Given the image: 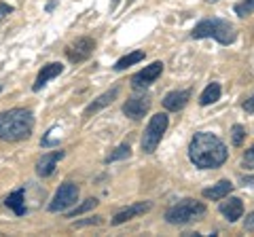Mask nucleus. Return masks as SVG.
Returning a JSON list of instances; mask_svg holds the SVG:
<instances>
[{
    "instance_id": "obj_5",
    "label": "nucleus",
    "mask_w": 254,
    "mask_h": 237,
    "mask_svg": "<svg viewBox=\"0 0 254 237\" xmlns=\"http://www.w3.org/2000/svg\"><path fill=\"white\" fill-rule=\"evenodd\" d=\"M168 125H170V118L165 113L153 115V118L148 121L144 133H142V140H140V146L146 155H153L157 151V146H159V142H161L165 129H168Z\"/></svg>"
},
{
    "instance_id": "obj_8",
    "label": "nucleus",
    "mask_w": 254,
    "mask_h": 237,
    "mask_svg": "<svg viewBox=\"0 0 254 237\" xmlns=\"http://www.w3.org/2000/svg\"><path fill=\"white\" fill-rule=\"evenodd\" d=\"M93 49H95V43L91 38H78L76 43L66 47V58L72 61V64H81V61L91 58Z\"/></svg>"
},
{
    "instance_id": "obj_22",
    "label": "nucleus",
    "mask_w": 254,
    "mask_h": 237,
    "mask_svg": "<svg viewBox=\"0 0 254 237\" xmlns=\"http://www.w3.org/2000/svg\"><path fill=\"white\" fill-rule=\"evenodd\" d=\"M254 13V0H242L235 4V15L237 17H248Z\"/></svg>"
},
{
    "instance_id": "obj_23",
    "label": "nucleus",
    "mask_w": 254,
    "mask_h": 237,
    "mask_svg": "<svg viewBox=\"0 0 254 237\" xmlns=\"http://www.w3.org/2000/svg\"><path fill=\"white\" fill-rule=\"evenodd\" d=\"M231 140H233L235 146H242V144H244V140H246V127H244V125H233V129H231Z\"/></svg>"
},
{
    "instance_id": "obj_24",
    "label": "nucleus",
    "mask_w": 254,
    "mask_h": 237,
    "mask_svg": "<svg viewBox=\"0 0 254 237\" xmlns=\"http://www.w3.org/2000/svg\"><path fill=\"white\" fill-rule=\"evenodd\" d=\"M244 165H246V170H254V146L244 153Z\"/></svg>"
},
{
    "instance_id": "obj_27",
    "label": "nucleus",
    "mask_w": 254,
    "mask_h": 237,
    "mask_svg": "<svg viewBox=\"0 0 254 237\" xmlns=\"http://www.w3.org/2000/svg\"><path fill=\"white\" fill-rule=\"evenodd\" d=\"M242 106H244V110H246V113H254V93H252V96H250L248 100L244 102Z\"/></svg>"
},
{
    "instance_id": "obj_18",
    "label": "nucleus",
    "mask_w": 254,
    "mask_h": 237,
    "mask_svg": "<svg viewBox=\"0 0 254 237\" xmlns=\"http://www.w3.org/2000/svg\"><path fill=\"white\" fill-rule=\"evenodd\" d=\"M220 93H222L220 85H218V83H210V85L203 89V93H201L199 104H201V106H210V104H214V102H218V100H220Z\"/></svg>"
},
{
    "instance_id": "obj_30",
    "label": "nucleus",
    "mask_w": 254,
    "mask_h": 237,
    "mask_svg": "<svg viewBox=\"0 0 254 237\" xmlns=\"http://www.w3.org/2000/svg\"><path fill=\"white\" fill-rule=\"evenodd\" d=\"M208 2H216V0H208Z\"/></svg>"
},
{
    "instance_id": "obj_19",
    "label": "nucleus",
    "mask_w": 254,
    "mask_h": 237,
    "mask_svg": "<svg viewBox=\"0 0 254 237\" xmlns=\"http://www.w3.org/2000/svg\"><path fill=\"white\" fill-rule=\"evenodd\" d=\"M144 59V51H131L129 55H125V58H121L115 64V70L117 72H121V70H125V68H129V66H133V64H138V61H142Z\"/></svg>"
},
{
    "instance_id": "obj_4",
    "label": "nucleus",
    "mask_w": 254,
    "mask_h": 237,
    "mask_svg": "<svg viewBox=\"0 0 254 237\" xmlns=\"http://www.w3.org/2000/svg\"><path fill=\"white\" fill-rule=\"evenodd\" d=\"M201 216H205V205L195 199H182L165 212V220L170 225H189L193 220H199Z\"/></svg>"
},
{
    "instance_id": "obj_16",
    "label": "nucleus",
    "mask_w": 254,
    "mask_h": 237,
    "mask_svg": "<svg viewBox=\"0 0 254 237\" xmlns=\"http://www.w3.org/2000/svg\"><path fill=\"white\" fill-rule=\"evenodd\" d=\"M233 191V182L231 180H220V182H216L214 186L210 188H203V197L205 199H212V201H220L225 199V197H229V193Z\"/></svg>"
},
{
    "instance_id": "obj_10",
    "label": "nucleus",
    "mask_w": 254,
    "mask_h": 237,
    "mask_svg": "<svg viewBox=\"0 0 254 237\" xmlns=\"http://www.w3.org/2000/svg\"><path fill=\"white\" fill-rule=\"evenodd\" d=\"M150 208H153V203H150V201H140V203H133V205H129V208H125V210H121V212H117L115 218L110 220V225L119 227V225L127 223V220H131L133 216L144 214V212H148Z\"/></svg>"
},
{
    "instance_id": "obj_6",
    "label": "nucleus",
    "mask_w": 254,
    "mask_h": 237,
    "mask_svg": "<svg viewBox=\"0 0 254 237\" xmlns=\"http://www.w3.org/2000/svg\"><path fill=\"white\" fill-rule=\"evenodd\" d=\"M78 201V186L74 182H64L58 191H55L53 199L49 203V212H66Z\"/></svg>"
},
{
    "instance_id": "obj_1",
    "label": "nucleus",
    "mask_w": 254,
    "mask_h": 237,
    "mask_svg": "<svg viewBox=\"0 0 254 237\" xmlns=\"http://www.w3.org/2000/svg\"><path fill=\"white\" fill-rule=\"evenodd\" d=\"M227 157H229V151H227L225 142L208 131L195 133L189 144V159L199 170L220 168V165L227 161Z\"/></svg>"
},
{
    "instance_id": "obj_9",
    "label": "nucleus",
    "mask_w": 254,
    "mask_h": 237,
    "mask_svg": "<svg viewBox=\"0 0 254 237\" xmlns=\"http://www.w3.org/2000/svg\"><path fill=\"white\" fill-rule=\"evenodd\" d=\"M148 108H150L148 96H133L123 104V115L133 118V121H138V118H142L148 113Z\"/></svg>"
},
{
    "instance_id": "obj_14",
    "label": "nucleus",
    "mask_w": 254,
    "mask_h": 237,
    "mask_svg": "<svg viewBox=\"0 0 254 237\" xmlns=\"http://www.w3.org/2000/svg\"><path fill=\"white\" fill-rule=\"evenodd\" d=\"M62 72H64V66L60 64V61H53V64H47V66H43V70H41V72H38V76H36L34 85H32V89H34V91H41L43 87L51 81V78L60 76Z\"/></svg>"
},
{
    "instance_id": "obj_26",
    "label": "nucleus",
    "mask_w": 254,
    "mask_h": 237,
    "mask_svg": "<svg viewBox=\"0 0 254 237\" xmlns=\"http://www.w3.org/2000/svg\"><path fill=\"white\" fill-rule=\"evenodd\" d=\"M13 13V6L11 4H0V21H2L6 15H11Z\"/></svg>"
},
{
    "instance_id": "obj_15",
    "label": "nucleus",
    "mask_w": 254,
    "mask_h": 237,
    "mask_svg": "<svg viewBox=\"0 0 254 237\" xmlns=\"http://www.w3.org/2000/svg\"><path fill=\"white\" fill-rule=\"evenodd\" d=\"M119 96V87H113L110 91H106V93H102L100 98H95L89 106L85 108V117H91V115H95V113H100L102 108H106V106H110L115 102V98Z\"/></svg>"
},
{
    "instance_id": "obj_21",
    "label": "nucleus",
    "mask_w": 254,
    "mask_h": 237,
    "mask_svg": "<svg viewBox=\"0 0 254 237\" xmlns=\"http://www.w3.org/2000/svg\"><path fill=\"white\" fill-rule=\"evenodd\" d=\"M129 155H131V148H129V144H121V146H117L115 151L106 157V163H113V161L127 159V157H129Z\"/></svg>"
},
{
    "instance_id": "obj_13",
    "label": "nucleus",
    "mask_w": 254,
    "mask_h": 237,
    "mask_svg": "<svg viewBox=\"0 0 254 237\" xmlns=\"http://www.w3.org/2000/svg\"><path fill=\"white\" fill-rule=\"evenodd\" d=\"M218 210H220V214L229 220V223H237V220L242 218V214H244V203H242L240 197H229L227 201L220 203Z\"/></svg>"
},
{
    "instance_id": "obj_3",
    "label": "nucleus",
    "mask_w": 254,
    "mask_h": 237,
    "mask_svg": "<svg viewBox=\"0 0 254 237\" xmlns=\"http://www.w3.org/2000/svg\"><path fill=\"white\" fill-rule=\"evenodd\" d=\"M190 36H193L195 41H201V38H214V41H218L220 45H231V43H235L237 32L227 19L214 17V19H201L193 28Z\"/></svg>"
},
{
    "instance_id": "obj_29",
    "label": "nucleus",
    "mask_w": 254,
    "mask_h": 237,
    "mask_svg": "<svg viewBox=\"0 0 254 237\" xmlns=\"http://www.w3.org/2000/svg\"><path fill=\"white\" fill-rule=\"evenodd\" d=\"M117 2H119V0H113V4H117Z\"/></svg>"
},
{
    "instance_id": "obj_7",
    "label": "nucleus",
    "mask_w": 254,
    "mask_h": 237,
    "mask_svg": "<svg viewBox=\"0 0 254 237\" xmlns=\"http://www.w3.org/2000/svg\"><path fill=\"white\" fill-rule=\"evenodd\" d=\"M163 72V64L161 61H153L150 66H144V70H140V72H136L131 76V87L136 91H142L146 89L148 85H153L159 76H161Z\"/></svg>"
},
{
    "instance_id": "obj_28",
    "label": "nucleus",
    "mask_w": 254,
    "mask_h": 237,
    "mask_svg": "<svg viewBox=\"0 0 254 237\" xmlns=\"http://www.w3.org/2000/svg\"><path fill=\"white\" fill-rule=\"evenodd\" d=\"M131 2H133V0H127V4H131Z\"/></svg>"
},
{
    "instance_id": "obj_20",
    "label": "nucleus",
    "mask_w": 254,
    "mask_h": 237,
    "mask_svg": "<svg viewBox=\"0 0 254 237\" xmlns=\"http://www.w3.org/2000/svg\"><path fill=\"white\" fill-rule=\"evenodd\" d=\"M95 205H98V199H93V197H91V199H85L81 205H76V208L74 210H70L68 212V218H76V216H81V214H85V212H89V210H93L95 208Z\"/></svg>"
},
{
    "instance_id": "obj_11",
    "label": "nucleus",
    "mask_w": 254,
    "mask_h": 237,
    "mask_svg": "<svg viewBox=\"0 0 254 237\" xmlns=\"http://www.w3.org/2000/svg\"><path fill=\"white\" fill-rule=\"evenodd\" d=\"M64 151H53V153H47V155H43L41 159H38V163H36V174L38 176H43V178H47V176H51V174L55 172V168H58V163L64 159Z\"/></svg>"
},
{
    "instance_id": "obj_12",
    "label": "nucleus",
    "mask_w": 254,
    "mask_h": 237,
    "mask_svg": "<svg viewBox=\"0 0 254 237\" xmlns=\"http://www.w3.org/2000/svg\"><path fill=\"white\" fill-rule=\"evenodd\" d=\"M190 100V91L189 89H178V91H170L168 96L163 98V108L170 110V113H178L182 110Z\"/></svg>"
},
{
    "instance_id": "obj_25",
    "label": "nucleus",
    "mask_w": 254,
    "mask_h": 237,
    "mask_svg": "<svg viewBox=\"0 0 254 237\" xmlns=\"http://www.w3.org/2000/svg\"><path fill=\"white\" fill-rule=\"evenodd\" d=\"M244 229H246V231H250V233H254V212L246 216V220H244Z\"/></svg>"
},
{
    "instance_id": "obj_31",
    "label": "nucleus",
    "mask_w": 254,
    "mask_h": 237,
    "mask_svg": "<svg viewBox=\"0 0 254 237\" xmlns=\"http://www.w3.org/2000/svg\"><path fill=\"white\" fill-rule=\"evenodd\" d=\"M0 91H2V85H0Z\"/></svg>"
},
{
    "instance_id": "obj_2",
    "label": "nucleus",
    "mask_w": 254,
    "mask_h": 237,
    "mask_svg": "<svg viewBox=\"0 0 254 237\" xmlns=\"http://www.w3.org/2000/svg\"><path fill=\"white\" fill-rule=\"evenodd\" d=\"M34 129V115L26 108H11L0 113V140L2 142H19L30 138Z\"/></svg>"
},
{
    "instance_id": "obj_17",
    "label": "nucleus",
    "mask_w": 254,
    "mask_h": 237,
    "mask_svg": "<svg viewBox=\"0 0 254 237\" xmlns=\"http://www.w3.org/2000/svg\"><path fill=\"white\" fill-rule=\"evenodd\" d=\"M6 208H11L17 216H23L26 214V201H23V188H17V191H13L9 197L4 199Z\"/></svg>"
}]
</instances>
